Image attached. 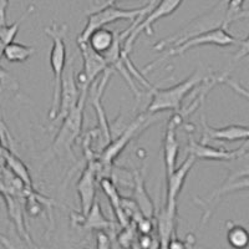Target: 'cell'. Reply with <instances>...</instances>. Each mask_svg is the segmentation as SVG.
<instances>
[{
  "instance_id": "cell-1",
  "label": "cell",
  "mask_w": 249,
  "mask_h": 249,
  "mask_svg": "<svg viewBox=\"0 0 249 249\" xmlns=\"http://www.w3.org/2000/svg\"><path fill=\"white\" fill-rule=\"evenodd\" d=\"M89 86L81 88V97L76 107L70 111L68 116L62 120V124L57 131L54 141L44 155L43 166L48 163L53 157H62L70 156L72 153V147L79 136L81 135L82 122H84V108H85L86 100H88Z\"/></svg>"
},
{
  "instance_id": "cell-2",
  "label": "cell",
  "mask_w": 249,
  "mask_h": 249,
  "mask_svg": "<svg viewBox=\"0 0 249 249\" xmlns=\"http://www.w3.org/2000/svg\"><path fill=\"white\" fill-rule=\"evenodd\" d=\"M207 77L208 75H204L201 69H197L192 75H190L179 84L166 89H152L151 91L152 97H151L150 105L146 108V112L156 115L161 111H173V112L181 111L182 102L186 99L187 95L199 84H203Z\"/></svg>"
},
{
  "instance_id": "cell-3",
  "label": "cell",
  "mask_w": 249,
  "mask_h": 249,
  "mask_svg": "<svg viewBox=\"0 0 249 249\" xmlns=\"http://www.w3.org/2000/svg\"><path fill=\"white\" fill-rule=\"evenodd\" d=\"M45 34L53 40V46L50 51V66L54 76V89H53V102H51L49 119L53 121L57 113L60 100V90H61L62 74L65 71L68 64V54H66L65 37L68 34V25H57L53 24L45 28Z\"/></svg>"
},
{
  "instance_id": "cell-4",
  "label": "cell",
  "mask_w": 249,
  "mask_h": 249,
  "mask_svg": "<svg viewBox=\"0 0 249 249\" xmlns=\"http://www.w3.org/2000/svg\"><path fill=\"white\" fill-rule=\"evenodd\" d=\"M182 3H183V0H159L156 5L140 21H135L124 33H120V40L121 41L124 40V54L130 55L133 44L142 33H147L148 35H152L153 25L162 18L172 15Z\"/></svg>"
},
{
  "instance_id": "cell-5",
  "label": "cell",
  "mask_w": 249,
  "mask_h": 249,
  "mask_svg": "<svg viewBox=\"0 0 249 249\" xmlns=\"http://www.w3.org/2000/svg\"><path fill=\"white\" fill-rule=\"evenodd\" d=\"M227 29L228 28H226V26H218V28L211 29V30L203 31V33H199V34L190 36L188 39L184 40L183 43L178 44V45L171 46V48H168V50L164 53L163 56H161L159 60H156V61L148 64V65L144 68V72H147L150 69L155 68L157 64H160L161 61L166 60L167 57L183 55L184 53H187V51L191 50L192 48H197V46L202 45H215L221 46V48H226V46L238 44V40L235 39L233 35H231L230 33L227 31Z\"/></svg>"
},
{
  "instance_id": "cell-6",
  "label": "cell",
  "mask_w": 249,
  "mask_h": 249,
  "mask_svg": "<svg viewBox=\"0 0 249 249\" xmlns=\"http://www.w3.org/2000/svg\"><path fill=\"white\" fill-rule=\"evenodd\" d=\"M151 113H141L140 116H137L136 119L133 120L127 127L124 128V132L117 137L115 141H110L105 146L104 151L100 153V156L97 157L101 163V170H100V173H101L102 170H111V167L113 166V161L117 159L120 156V153L127 147V144L130 143L131 140H133L135 137H137L140 135V132L150 126L152 124L151 121ZM99 173V175H100Z\"/></svg>"
},
{
  "instance_id": "cell-7",
  "label": "cell",
  "mask_w": 249,
  "mask_h": 249,
  "mask_svg": "<svg viewBox=\"0 0 249 249\" xmlns=\"http://www.w3.org/2000/svg\"><path fill=\"white\" fill-rule=\"evenodd\" d=\"M81 97V88H80L77 79L75 77V56L69 60L66 64L65 71L62 74L61 90H60V100L57 113L53 122L62 121L68 116L72 108L76 107Z\"/></svg>"
},
{
  "instance_id": "cell-8",
  "label": "cell",
  "mask_w": 249,
  "mask_h": 249,
  "mask_svg": "<svg viewBox=\"0 0 249 249\" xmlns=\"http://www.w3.org/2000/svg\"><path fill=\"white\" fill-rule=\"evenodd\" d=\"M82 56V71L77 76V82L80 88L91 86L95 84L97 77L105 71L110 70L111 66L107 59L102 54L93 50L88 43H77Z\"/></svg>"
},
{
  "instance_id": "cell-9",
  "label": "cell",
  "mask_w": 249,
  "mask_h": 249,
  "mask_svg": "<svg viewBox=\"0 0 249 249\" xmlns=\"http://www.w3.org/2000/svg\"><path fill=\"white\" fill-rule=\"evenodd\" d=\"M100 170H101V163H100L99 159L89 160L88 166L82 170L76 184L80 204H81V211L79 214H88L92 204L96 201V181Z\"/></svg>"
},
{
  "instance_id": "cell-10",
  "label": "cell",
  "mask_w": 249,
  "mask_h": 249,
  "mask_svg": "<svg viewBox=\"0 0 249 249\" xmlns=\"http://www.w3.org/2000/svg\"><path fill=\"white\" fill-rule=\"evenodd\" d=\"M247 148H249V141H246V143L237 150H227V148L213 147V146H211V143L197 142L193 139L192 135H188L187 153H191L197 160H203V161L227 162L234 159L235 156L246 151Z\"/></svg>"
},
{
  "instance_id": "cell-11",
  "label": "cell",
  "mask_w": 249,
  "mask_h": 249,
  "mask_svg": "<svg viewBox=\"0 0 249 249\" xmlns=\"http://www.w3.org/2000/svg\"><path fill=\"white\" fill-rule=\"evenodd\" d=\"M183 115L179 111L173 112L167 122V127L164 132L163 137V162L164 168H166V175H170L172 171H175L177 159L179 153V142L177 140V133L176 130L179 127L183 122Z\"/></svg>"
},
{
  "instance_id": "cell-12",
  "label": "cell",
  "mask_w": 249,
  "mask_h": 249,
  "mask_svg": "<svg viewBox=\"0 0 249 249\" xmlns=\"http://www.w3.org/2000/svg\"><path fill=\"white\" fill-rule=\"evenodd\" d=\"M202 136L201 142L211 143L214 141L221 142H235V141H249V126L242 124H228L224 127H211L207 124L206 119L202 115Z\"/></svg>"
},
{
  "instance_id": "cell-13",
  "label": "cell",
  "mask_w": 249,
  "mask_h": 249,
  "mask_svg": "<svg viewBox=\"0 0 249 249\" xmlns=\"http://www.w3.org/2000/svg\"><path fill=\"white\" fill-rule=\"evenodd\" d=\"M241 191H249V175L244 176L242 178L237 179L234 182H231V183H222L221 187H218L217 190L213 191L208 198L206 199H199L196 197L195 203L199 204L201 207L204 208V213L202 215L201 223L204 224L208 219L211 218V215L213 214V211H214L215 207L218 206V202L221 201V198L226 195H231V193L241 192Z\"/></svg>"
},
{
  "instance_id": "cell-14",
  "label": "cell",
  "mask_w": 249,
  "mask_h": 249,
  "mask_svg": "<svg viewBox=\"0 0 249 249\" xmlns=\"http://www.w3.org/2000/svg\"><path fill=\"white\" fill-rule=\"evenodd\" d=\"M156 228L159 233V244L168 248V243L176 235L177 227V203H166L155 213Z\"/></svg>"
},
{
  "instance_id": "cell-15",
  "label": "cell",
  "mask_w": 249,
  "mask_h": 249,
  "mask_svg": "<svg viewBox=\"0 0 249 249\" xmlns=\"http://www.w3.org/2000/svg\"><path fill=\"white\" fill-rule=\"evenodd\" d=\"M196 159L195 156L188 153L182 164L179 167L175 168V171L166 175V203H177V198H178L179 193H181L182 188L184 186L187 177L190 175L191 170L195 166Z\"/></svg>"
},
{
  "instance_id": "cell-16",
  "label": "cell",
  "mask_w": 249,
  "mask_h": 249,
  "mask_svg": "<svg viewBox=\"0 0 249 249\" xmlns=\"http://www.w3.org/2000/svg\"><path fill=\"white\" fill-rule=\"evenodd\" d=\"M111 74H112V69L105 71L102 74V79L100 80L99 84H95L92 86L95 90L92 91V106L96 111L97 120H99V128L100 133H101V137L106 140V144L111 141V127L110 122H108L107 116H106L105 111H104V106H102L101 97L104 95V91H105L106 85H107L108 79H110Z\"/></svg>"
},
{
  "instance_id": "cell-17",
  "label": "cell",
  "mask_w": 249,
  "mask_h": 249,
  "mask_svg": "<svg viewBox=\"0 0 249 249\" xmlns=\"http://www.w3.org/2000/svg\"><path fill=\"white\" fill-rule=\"evenodd\" d=\"M133 201L136 202L137 206L140 207L142 214L147 218L155 219V204L146 190V184H144V175L140 171L133 172Z\"/></svg>"
},
{
  "instance_id": "cell-18",
  "label": "cell",
  "mask_w": 249,
  "mask_h": 249,
  "mask_svg": "<svg viewBox=\"0 0 249 249\" xmlns=\"http://www.w3.org/2000/svg\"><path fill=\"white\" fill-rule=\"evenodd\" d=\"M0 193H1V196L4 197V201H5L6 203V208H8L9 217L12 218V221L14 222L20 237L23 238L25 242H28L29 246L33 247L34 244L31 243L29 233L28 231H26L25 223H24L23 204H21V202H20V199L21 198L19 197V195H12V193H8V192H0Z\"/></svg>"
},
{
  "instance_id": "cell-19",
  "label": "cell",
  "mask_w": 249,
  "mask_h": 249,
  "mask_svg": "<svg viewBox=\"0 0 249 249\" xmlns=\"http://www.w3.org/2000/svg\"><path fill=\"white\" fill-rule=\"evenodd\" d=\"M74 222L76 224H79L81 228H85V230H93V231H100V230H110L112 228L115 224L113 222L108 221L107 218L104 215L101 210V206L97 201H95V203L92 204L91 210L89 211L88 214L81 215L79 214L76 217H72Z\"/></svg>"
},
{
  "instance_id": "cell-20",
  "label": "cell",
  "mask_w": 249,
  "mask_h": 249,
  "mask_svg": "<svg viewBox=\"0 0 249 249\" xmlns=\"http://www.w3.org/2000/svg\"><path fill=\"white\" fill-rule=\"evenodd\" d=\"M117 40H119V34H115L112 30L104 26V28L92 31L88 40L82 41V43H88L93 50L104 55L108 50H111V48L116 44Z\"/></svg>"
},
{
  "instance_id": "cell-21",
  "label": "cell",
  "mask_w": 249,
  "mask_h": 249,
  "mask_svg": "<svg viewBox=\"0 0 249 249\" xmlns=\"http://www.w3.org/2000/svg\"><path fill=\"white\" fill-rule=\"evenodd\" d=\"M226 167L228 171L226 179L223 183H231L237 179L242 178L244 176L249 175V150L247 148L242 153L235 156L234 159L226 162Z\"/></svg>"
},
{
  "instance_id": "cell-22",
  "label": "cell",
  "mask_w": 249,
  "mask_h": 249,
  "mask_svg": "<svg viewBox=\"0 0 249 249\" xmlns=\"http://www.w3.org/2000/svg\"><path fill=\"white\" fill-rule=\"evenodd\" d=\"M1 153H3L4 160H5L9 168L12 170V172L17 176L20 181L25 184V187L28 190H34V183H33L30 173H29L28 167L24 164V162L21 161L14 152L6 150V148H1Z\"/></svg>"
},
{
  "instance_id": "cell-23",
  "label": "cell",
  "mask_w": 249,
  "mask_h": 249,
  "mask_svg": "<svg viewBox=\"0 0 249 249\" xmlns=\"http://www.w3.org/2000/svg\"><path fill=\"white\" fill-rule=\"evenodd\" d=\"M227 242L233 248H247L249 246L248 230L234 222H227Z\"/></svg>"
},
{
  "instance_id": "cell-24",
  "label": "cell",
  "mask_w": 249,
  "mask_h": 249,
  "mask_svg": "<svg viewBox=\"0 0 249 249\" xmlns=\"http://www.w3.org/2000/svg\"><path fill=\"white\" fill-rule=\"evenodd\" d=\"M35 54L34 46H28L24 44L12 41L4 49L3 56L9 62H25Z\"/></svg>"
},
{
  "instance_id": "cell-25",
  "label": "cell",
  "mask_w": 249,
  "mask_h": 249,
  "mask_svg": "<svg viewBox=\"0 0 249 249\" xmlns=\"http://www.w3.org/2000/svg\"><path fill=\"white\" fill-rule=\"evenodd\" d=\"M34 9H35L34 5H30L28 9H26L25 12L23 13V15H21V17L15 21V23L10 24V25H8V24H1V25H0V41H1L4 45L6 46L9 43L14 41L15 36H17L18 34V31H19L20 29V25L24 23V20H25L31 13L34 12Z\"/></svg>"
},
{
  "instance_id": "cell-26",
  "label": "cell",
  "mask_w": 249,
  "mask_h": 249,
  "mask_svg": "<svg viewBox=\"0 0 249 249\" xmlns=\"http://www.w3.org/2000/svg\"><path fill=\"white\" fill-rule=\"evenodd\" d=\"M246 0H228L226 9V23L230 26V24L234 20L241 19L246 13H243V4Z\"/></svg>"
},
{
  "instance_id": "cell-27",
  "label": "cell",
  "mask_w": 249,
  "mask_h": 249,
  "mask_svg": "<svg viewBox=\"0 0 249 249\" xmlns=\"http://www.w3.org/2000/svg\"><path fill=\"white\" fill-rule=\"evenodd\" d=\"M0 85L3 89H9V90L15 91V92H18L20 89L19 82L17 81V79L1 65H0Z\"/></svg>"
},
{
  "instance_id": "cell-28",
  "label": "cell",
  "mask_w": 249,
  "mask_h": 249,
  "mask_svg": "<svg viewBox=\"0 0 249 249\" xmlns=\"http://www.w3.org/2000/svg\"><path fill=\"white\" fill-rule=\"evenodd\" d=\"M223 84H226L228 88L232 89L234 92H237L238 95H241L242 97H244V99L247 100V101H249V90L247 88H244L243 85H241L239 82H237L235 80L231 79V77L227 76V74L223 75V77H222V81Z\"/></svg>"
},
{
  "instance_id": "cell-29",
  "label": "cell",
  "mask_w": 249,
  "mask_h": 249,
  "mask_svg": "<svg viewBox=\"0 0 249 249\" xmlns=\"http://www.w3.org/2000/svg\"><path fill=\"white\" fill-rule=\"evenodd\" d=\"M133 227L132 224H128L127 227H124L122 232L120 233V235L117 237V241L121 244L122 247H130L131 242L133 239Z\"/></svg>"
},
{
  "instance_id": "cell-30",
  "label": "cell",
  "mask_w": 249,
  "mask_h": 249,
  "mask_svg": "<svg viewBox=\"0 0 249 249\" xmlns=\"http://www.w3.org/2000/svg\"><path fill=\"white\" fill-rule=\"evenodd\" d=\"M112 246L110 239V235L107 234L105 230L96 231V247L99 249H107Z\"/></svg>"
},
{
  "instance_id": "cell-31",
  "label": "cell",
  "mask_w": 249,
  "mask_h": 249,
  "mask_svg": "<svg viewBox=\"0 0 249 249\" xmlns=\"http://www.w3.org/2000/svg\"><path fill=\"white\" fill-rule=\"evenodd\" d=\"M140 244L143 248H152L153 246V237L151 235V233H146V234H141L140 238Z\"/></svg>"
},
{
  "instance_id": "cell-32",
  "label": "cell",
  "mask_w": 249,
  "mask_h": 249,
  "mask_svg": "<svg viewBox=\"0 0 249 249\" xmlns=\"http://www.w3.org/2000/svg\"><path fill=\"white\" fill-rule=\"evenodd\" d=\"M9 6V0H0V25L6 24V10Z\"/></svg>"
},
{
  "instance_id": "cell-33",
  "label": "cell",
  "mask_w": 249,
  "mask_h": 249,
  "mask_svg": "<svg viewBox=\"0 0 249 249\" xmlns=\"http://www.w3.org/2000/svg\"><path fill=\"white\" fill-rule=\"evenodd\" d=\"M1 143H3V141H1V136H0V151H1V148H3L1 147Z\"/></svg>"
}]
</instances>
